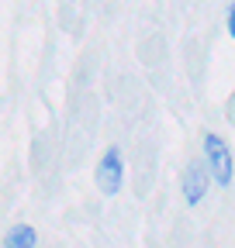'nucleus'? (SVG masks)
Masks as SVG:
<instances>
[{"instance_id": "nucleus-4", "label": "nucleus", "mask_w": 235, "mask_h": 248, "mask_svg": "<svg viewBox=\"0 0 235 248\" xmlns=\"http://www.w3.org/2000/svg\"><path fill=\"white\" fill-rule=\"evenodd\" d=\"M35 228L32 224H14L7 234H4V248H35Z\"/></svg>"}, {"instance_id": "nucleus-5", "label": "nucleus", "mask_w": 235, "mask_h": 248, "mask_svg": "<svg viewBox=\"0 0 235 248\" xmlns=\"http://www.w3.org/2000/svg\"><path fill=\"white\" fill-rule=\"evenodd\" d=\"M225 31L228 35H235V7L228 4V11H225Z\"/></svg>"}, {"instance_id": "nucleus-2", "label": "nucleus", "mask_w": 235, "mask_h": 248, "mask_svg": "<svg viewBox=\"0 0 235 248\" xmlns=\"http://www.w3.org/2000/svg\"><path fill=\"white\" fill-rule=\"evenodd\" d=\"M204 155H208V166H211V179L218 186H232L235 169H232V148L225 145V138L208 135L204 138Z\"/></svg>"}, {"instance_id": "nucleus-1", "label": "nucleus", "mask_w": 235, "mask_h": 248, "mask_svg": "<svg viewBox=\"0 0 235 248\" xmlns=\"http://www.w3.org/2000/svg\"><path fill=\"white\" fill-rule=\"evenodd\" d=\"M94 176H97V186H101L104 197H118V193H121V183H125V159H121V152H118V148H107V152L101 155Z\"/></svg>"}, {"instance_id": "nucleus-3", "label": "nucleus", "mask_w": 235, "mask_h": 248, "mask_svg": "<svg viewBox=\"0 0 235 248\" xmlns=\"http://www.w3.org/2000/svg\"><path fill=\"white\" fill-rule=\"evenodd\" d=\"M204 193H208V169H204L201 162H190L184 169V200L190 207H197L204 200Z\"/></svg>"}]
</instances>
